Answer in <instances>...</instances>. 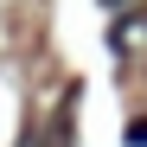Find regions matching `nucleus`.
<instances>
[{"label":"nucleus","instance_id":"obj_1","mask_svg":"<svg viewBox=\"0 0 147 147\" xmlns=\"http://www.w3.org/2000/svg\"><path fill=\"white\" fill-rule=\"evenodd\" d=\"M128 147H147V121H134V128H128Z\"/></svg>","mask_w":147,"mask_h":147},{"label":"nucleus","instance_id":"obj_2","mask_svg":"<svg viewBox=\"0 0 147 147\" xmlns=\"http://www.w3.org/2000/svg\"><path fill=\"white\" fill-rule=\"evenodd\" d=\"M109 7H121V0H109Z\"/></svg>","mask_w":147,"mask_h":147}]
</instances>
